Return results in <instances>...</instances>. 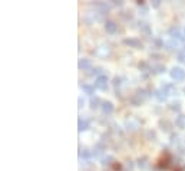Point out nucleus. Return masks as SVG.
<instances>
[{
	"instance_id": "nucleus-11",
	"label": "nucleus",
	"mask_w": 185,
	"mask_h": 171,
	"mask_svg": "<svg viewBox=\"0 0 185 171\" xmlns=\"http://www.w3.org/2000/svg\"><path fill=\"white\" fill-rule=\"evenodd\" d=\"M82 88H83V91L87 94V95H92V94L95 92V85L93 86H92V85H83Z\"/></svg>"
},
{
	"instance_id": "nucleus-21",
	"label": "nucleus",
	"mask_w": 185,
	"mask_h": 171,
	"mask_svg": "<svg viewBox=\"0 0 185 171\" xmlns=\"http://www.w3.org/2000/svg\"><path fill=\"white\" fill-rule=\"evenodd\" d=\"M79 106H83V101H82V98H79Z\"/></svg>"
},
{
	"instance_id": "nucleus-8",
	"label": "nucleus",
	"mask_w": 185,
	"mask_h": 171,
	"mask_svg": "<svg viewBox=\"0 0 185 171\" xmlns=\"http://www.w3.org/2000/svg\"><path fill=\"white\" fill-rule=\"evenodd\" d=\"M175 125L181 130L185 128V115H178L177 116V120H175Z\"/></svg>"
},
{
	"instance_id": "nucleus-3",
	"label": "nucleus",
	"mask_w": 185,
	"mask_h": 171,
	"mask_svg": "<svg viewBox=\"0 0 185 171\" xmlns=\"http://www.w3.org/2000/svg\"><path fill=\"white\" fill-rule=\"evenodd\" d=\"M124 43L126 45V46H129V48H135V49H141L142 48V43L139 39L136 38H131V39H125Z\"/></svg>"
},
{
	"instance_id": "nucleus-10",
	"label": "nucleus",
	"mask_w": 185,
	"mask_h": 171,
	"mask_svg": "<svg viewBox=\"0 0 185 171\" xmlns=\"http://www.w3.org/2000/svg\"><path fill=\"white\" fill-rule=\"evenodd\" d=\"M138 165H139V168H141V170H146V168H148V158H146V157L139 158V160H138Z\"/></svg>"
},
{
	"instance_id": "nucleus-7",
	"label": "nucleus",
	"mask_w": 185,
	"mask_h": 171,
	"mask_svg": "<svg viewBox=\"0 0 185 171\" xmlns=\"http://www.w3.org/2000/svg\"><path fill=\"white\" fill-rule=\"evenodd\" d=\"M87 128H89V122L86 120H83V118H79V121H77V130L82 132V131H86Z\"/></svg>"
},
{
	"instance_id": "nucleus-20",
	"label": "nucleus",
	"mask_w": 185,
	"mask_h": 171,
	"mask_svg": "<svg viewBox=\"0 0 185 171\" xmlns=\"http://www.w3.org/2000/svg\"><path fill=\"white\" fill-rule=\"evenodd\" d=\"M159 4H161V2H159V0H155L154 3H152V7H159Z\"/></svg>"
},
{
	"instance_id": "nucleus-2",
	"label": "nucleus",
	"mask_w": 185,
	"mask_h": 171,
	"mask_svg": "<svg viewBox=\"0 0 185 171\" xmlns=\"http://www.w3.org/2000/svg\"><path fill=\"white\" fill-rule=\"evenodd\" d=\"M95 88L96 89H101V91H105L108 88V78L105 75H99L95 81Z\"/></svg>"
},
{
	"instance_id": "nucleus-23",
	"label": "nucleus",
	"mask_w": 185,
	"mask_h": 171,
	"mask_svg": "<svg viewBox=\"0 0 185 171\" xmlns=\"http://www.w3.org/2000/svg\"><path fill=\"white\" fill-rule=\"evenodd\" d=\"M184 92H185V89H184Z\"/></svg>"
},
{
	"instance_id": "nucleus-16",
	"label": "nucleus",
	"mask_w": 185,
	"mask_h": 171,
	"mask_svg": "<svg viewBox=\"0 0 185 171\" xmlns=\"http://www.w3.org/2000/svg\"><path fill=\"white\" fill-rule=\"evenodd\" d=\"M169 33H171L172 38H177V39L179 38V30H178V29H174V28H172L171 30H169Z\"/></svg>"
},
{
	"instance_id": "nucleus-4",
	"label": "nucleus",
	"mask_w": 185,
	"mask_h": 171,
	"mask_svg": "<svg viewBox=\"0 0 185 171\" xmlns=\"http://www.w3.org/2000/svg\"><path fill=\"white\" fill-rule=\"evenodd\" d=\"M77 66H79V69H83V71H87V69L92 68V62L91 59H79V63H77Z\"/></svg>"
},
{
	"instance_id": "nucleus-15",
	"label": "nucleus",
	"mask_w": 185,
	"mask_h": 171,
	"mask_svg": "<svg viewBox=\"0 0 185 171\" xmlns=\"http://www.w3.org/2000/svg\"><path fill=\"white\" fill-rule=\"evenodd\" d=\"M165 71V66L164 65H155L154 66V72L155 73H161V72Z\"/></svg>"
},
{
	"instance_id": "nucleus-1",
	"label": "nucleus",
	"mask_w": 185,
	"mask_h": 171,
	"mask_svg": "<svg viewBox=\"0 0 185 171\" xmlns=\"http://www.w3.org/2000/svg\"><path fill=\"white\" fill-rule=\"evenodd\" d=\"M171 78L175 79V81H182L185 78V71L182 68H178V66H174L171 69Z\"/></svg>"
},
{
	"instance_id": "nucleus-18",
	"label": "nucleus",
	"mask_w": 185,
	"mask_h": 171,
	"mask_svg": "<svg viewBox=\"0 0 185 171\" xmlns=\"http://www.w3.org/2000/svg\"><path fill=\"white\" fill-rule=\"evenodd\" d=\"M171 110H174V111H179V110H181V106H179V102H177V104H172V105H171Z\"/></svg>"
},
{
	"instance_id": "nucleus-13",
	"label": "nucleus",
	"mask_w": 185,
	"mask_h": 171,
	"mask_svg": "<svg viewBox=\"0 0 185 171\" xmlns=\"http://www.w3.org/2000/svg\"><path fill=\"white\" fill-rule=\"evenodd\" d=\"M178 61L181 62V63H185V49H181V51L178 52Z\"/></svg>"
},
{
	"instance_id": "nucleus-22",
	"label": "nucleus",
	"mask_w": 185,
	"mask_h": 171,
	"mask_svg": "<svg viewBox=\"0 0 185 171\" xmlns=\"http://www.w3.org/2000/svg\"><path fill=\"white\" fill-rule=\"evenodd\" d=\"M184 33H185V29H184Z\"/></svg>"
},
{
	"instance_id": "nucleus-12",
	"label": "nucleus",
	"mask_w": 185,
	"mask_h": 171,
	"mask_svg": "<svg viewBox=\"0 0 185 171\" xmlns=\"http://www.w3.org/2000/svg\"><path fill=\"white\" fill-rule=\"evenodd\" d=\"M141 26H139V29H141V30H144L145 33H151V29H149V24L148 23H145V22H141Z\"/></svg>"
},
{
	"instance_id": "nucleus-19",
	"label": "nucleus",
	"mask_w": 185,
	"mask_h": 171,
	"mask_svg": "<svg viewBox=\"0 0 185 171\" xmlns=\"http://www.w3.org/2000/svg\"><path fill=\"white\" fill-rule=\"evenodd\" d=\"M114 85H115V86L121 85V79H119V78H115V79H114Z\"/></svg>"
},
{
	"instance_id": "nucleus-17",
	"label": "nucleus",
	"mask_w": 185,
	"mask_h": 171,
	"mask_svg": "<svg viewBox=\"0 0 185 171\" xmlns=\"http://www.w3.org/2000/svg\"><path fill=\"white\" fill-rule=\"evenodd\" d=\"M91 157V152L87 150H83V151H81V158H89Z\"/></svg>"
},
{
	"instance_id": "nucleus-5",
	"label": "nucleus",
	"mask_w": 185,
	"mask_h": 171,
	"mask_svg": "<svg viewBox=\"0 0 185 171\" xmlns=\"http://www.w3.org/2000/svg\"><path fill=\"white\" fill-rule=\"evenodd\" d=\"M116 29H118V24L115 23V22H106V23H105V30L108 32V33H115V32H116Z\"/></svg>"
},
{
	"instance_id": "nucleus-9",
	"label": "nucleus",
	"mask_w": 185,
	"mask_h": 171,
	"mask_svg": "<svg viewBox=\"0 0 185 171\" xmlns=\"http://www.w3.org/2000/svg\"><path fill=\"white\" fill-rule=\"evenodd\" d=\"M99 104H103L101 101V98H98V96H92V99H91V108L92 110H96L99 106Z\"/></svg>"
},
{
	"instance_id": "nucleus-6",
	"label": "nucleus",
	"mask_w": 185,
	"mask_h": 171,
	"mask_svg": "<svg viewBox=\"0 0 185 171\" xmlns=\"http://www.w3.org/2000/svg\"><path fill=\"white\" fill-rule=\"evenodd\" d=\"M102 110H103V112L105 114H112L114 112V110H115V106H114V104L112 102H109V101H106V102H103L102 104Z\"/></svg>"
},
{
	"instance_id": "nucleus-14",
	"label": "nucleus",
	"mask_w": 185,
	"mask_h": 171,
	"mask_svg": "<svg viewBox=\"0 0 185 171\" xmlns=\"http://www.w3.org/2000/svg\"><path fill=\"white\" fill-rule=\"evenodd\" d=\"M111 161H114V157H112V155H108V157H105L103 160H102V164H103V165H109V164H112Z\"/></svg>"
}]
</instances>
